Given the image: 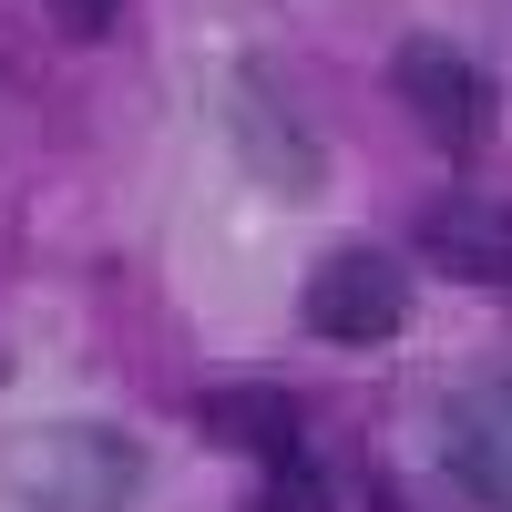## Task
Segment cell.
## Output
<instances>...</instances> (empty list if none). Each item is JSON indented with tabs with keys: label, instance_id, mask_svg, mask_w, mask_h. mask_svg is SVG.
<instances>
[{
	"label": "cell",
	"instance_id": "4",
	"mask_svg": "<svg viewBox=\"0 0 512 512\" xmlns=\"http://www.w3.org/2000/svg\"><path fill=\"white\" fill-rule=\"evenodd\" d=\"M226 134H236L246 175L267 195H318L328 185V144H318V123L297 113V93L277 82V62H236L226 72Z\"/></svg>",
	"mask_w": 512,
	"mask_h": 512
},
{
	"label": "cell",
	"instance_id": "7",
	"mask_svg": "<svg viewBox=\"0 0 512 512\" xmlns=\"http://www.w3.org/2000/svg\"><path fill=\"white\" fill-rule=\"evenodd\" d=\"M195 431L267 472V461H287L297 441H308V400H297L287 379H216V390L195 400Z\"/></svg>",
	"mask_w": 512,
	"mask_h": 512
},
{
	"label": "cell",
	"instance_id": "5",
	"mask_svg": "<svg viewBox=\"0 0 512 512\" xmlns=\"http://www.w3.org/2000/svg\"><path fill=\"white\" fill-rule=\"evenodd\" d=\"M410 246H420V267H441V277H461V287H512V195L451 185V195L420 205Z\"/></svg>",
	"mask_w": 512,
	"mask_h": 512
},
{
	"label": "cell",
	"instance_id": "1",
	"mask_svg": "<svg viewBox=\"0 0 512 512\" xmlns=\"http://www.w3.org/2000/svg\"><path fill=\"white\" fill-rule=\"evenodd\" d=\"M144 472V441L113 420H31L0 451V512H134Z\"/></svg>",
	"mask_w": 512,
	"mask_h": 512
},
{
	"label": "cell",
	"instance_id": "6",
	"mask_svg": "<svg viewBox=\"0 0 512 512\" xmlns=\"http://www.w3.org/2000/svg\"><path fill=\"white\" fill-rule=\"evenodd\" d=\"M441 472L472 512H512V379H472L441 410Z\"/></svg>",
	"mask_w": 512,
	"mask_h": 512
},
{
	"label": "cell",
	"instance_id": "8",
	"mask_svg": "<svg viewBox=\"0 0 512 512\" xmlns=\"http://www.w3.org/2000/svg\"><path fill=\"white\" fill-rule=\"evenodd\" d=\"M246 512H338V461H328V441L308 431L287 461H267V482H256Z\"/></svg>",
	"mask_w": 512,
	"mask_h": 512
},
{
	"label": "cell",
	"instance_id": "2",
	"mask_svg": "<svg viewBox=\"0 0 512 512\" xmlns=\"http://www.w3.org/2000/svg\"><path fill=\"white\" fill-rule=\"evenodd\" d=\"M297 318H308V338H328V349H390V338L410 328V256L390 246H328L308 287H297Z\"/></svg>",
	"mask_w": 512,
	"mask_h": 512
},
{
	"label": "cell",
	"instance_id": "9",
	"mask_svg": "<svg viewBox=\"0 0 512 512\" xmlns=\"http://www.w3.org/2000/svg\"><path fill=\"white\" fill-rule=\"evenodd\" d=\"M41 11H52L62 41H103V31L123 21V0H41Z\"/></svg>",
	"mask_w": 512,
	"mask_h": 512
},
{
	"label": "cell",
	"instance_id": "3",
	"mask_svg": "<svg viewBox=\"0 0 512 512\" xmlns=\"http://www.w3.org/2000/svg\"><path fill=\"white\" fill-rule=\"evenodd\" d=\"M390 93L410 103V123L431 134L451 164H472V154H492V123H502V93H492V72L461 52V41H441V31H410L400 52H390Z\"/></svg>",
	"mask_w": 512,
	"mask_h": 512
}]
</instances>
